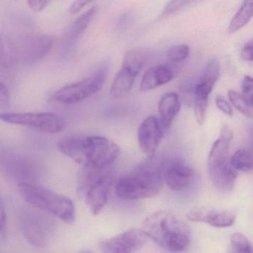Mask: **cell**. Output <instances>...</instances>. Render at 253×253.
I'll return each instance as SVG.
<instances>
[{
	"instance_id": "6da1fadb",
	"label": "cell",
	"mask_w": 253,
	"mask_h": 253,
	"mask_svg": "<svg viewBox=\"0 0 253 253\" xmlns=\"http://www.w3.org/2000/svg\"><path fill=\"white\" fill-rule=\"evenodd\" d=\"M57 146L65 156L90 168H108L118 159L121 152L117 143L99 135L69 136L60 140Z\"/></svg>"
},
{
	"instance_id": "7a4b0ae2",
	"label": "cell",
	"mask_w": 253,
	"mask_h": 253,
	"mask_svg": "<svg viewBox=\"0 0 253 253\" xmlns=\"http://www.w3.org/2000/svg\"><path fill=\"white\" fill-rule=\"evenodd\" d=\"M142 230L159 247L173 253L184 251L190 244L189 226L173 213L165 210L148 216L143 221Z\"/></svg>"
},
{
	"instance_id": "3957f363",
	"label": "cell",
	"mask_w": 253,
	"mask_h": 253,
	"mask_svg": "<svg viewBox=\"0 0 253 253\" xmlns=\"http://www.w3.org/2000/svg\"><path fill=\"white\" fill-rule=\"evenodd\" d=\"M163 183L162 164L158 160L151 159L120 177L115 183V190L123 199H143L158 195Z\"/></svg>"
},
{
	"instance_id": "277c9868",
	"label": "cell",
	"mask_w": 253,
	"mask_h": 253,
	"mask_svg": "<svg viewBox=\"0 0 253 253\" xmlns=\"http://www.w3.org/2000/svg\"><path fill=\"white\" fill-rule=\"evenodd\" d=\"M233 138L230 127L224 124L218 138L214 141L209 154L208 172L213 185L222 192L233 189L238 171L232 167L229 158V148Z\"/></svg>"
},
{
	"instance_id": "5b68a950",
	"label": "cell",
	"mask_w": 253,
	"mask_h": 253,
	"mask_svg": "<svg viewBox=\"0 0 253 253\" xmlns=\"http://www.w3.org/2000/svg\"><path fill=\"white\" fill-rule=\"evenodd\" d=\"M23 199L32 207L58 217L65 223L76 220V208L70 198L49 189L22 182L18 186Z\"/></svg>"
},
{
	"instance_id": "8992f818",
	"label": "cell",
	"mask_w": 253,
	"mask_h": 253,
	"mask_svg": "<svg viewBox=\"0 0 253 253\" xmlns=\"http://www.w3.org/2000/svg\"><path fill=\"white\" fill-rule=\"evenodd\" d=\"M112 182V173L107 168L85 167L80 179L79 192L92 214H98L104 208Z\"/></svg>"
},
{
	"instance_id": "52a82bcc",
	"label": "cell",
	"mask_w": 253,
	"mask_h": 253,
	"mask_svg": "<svg viewBox=\"0 0 253 253\" xmlns=\"http://www.w3.org/2000/svg\"><path fill=\"white\" fill-rule=\"evenodd\" d=\"M107 77V69H100L88 78L59 88L51 96L56 103L72 105L80 103L98 92L104 85Z\"/></svg>"
},
{
	"instance_id": "ba28073f",
	"label": "cell",
	"mask_w": 253,
	"mask_h": 253,
	"mask_svg": "<svg viewBox=\"0 0 253 253\" xmlns=\"http://www.w3.org/2000/svg\"><path fill=\"white\" fill-rule=\"evenodd\" d=\"M145 63L144 53L140 50L131 49L125 54L122 66L111 85L109 94L112 100L122 98L129 94Z\"/></svg>"
},
{
	"instance_id": "9c48e42d",
	"label": "cell",
	"mask_w": 253,
	"mask_h": 253,
	"mask_svg": "<svg viewBox=\"0 0 253 253\" xmlns=\"http://www.w3.org/2000/svg\"><path fill=\"white\" fill-rule=\"evenodd\" d=\"M0 121L6 124L28 127L46 134L61 132L66 126L64 121L59 115L51 112H0Z\"/></svg>"
},
{
	"instance_id": "30bf717a",
	"label": "cell",
	"mask_w": 253,
	"mask_h": 253,
	"mask_svg": "<svg viewBox=\"0 0 253 253\" xmlns=\"http://www.w3.org/2000/svg\"><path fill=\"white\" fill-rule=\"evenodd\" d=\"M54 41L48 35H35L26 37L18 46L19 57L28 64L43 59L52 48Z\"/></svg>"
},
{
	"instance_id": "8fae6325",
	"label": "cell",
	"mask_w": 253,
	"mask_h": 253,
	"mask_svg": "<svg viewBox=\"0 0 253 253\" xmlns=\"http://www.w3.org/2000/svg\"><path fill=\"white\" fill-rule=\"evenodd\" d=\"M164 137V128L159 119L155 116L146 118L138 128L137 140L143 153L153 155Z\"/></svg>"
},
{
	"instance_id": "7c38bea8",
	"label": "cell",
	"mask_w": 253,
	"mask_h": 253,
	"mask_svg": "<svg viewBox=\"0 0 253 253\" xmlns=\"http://www.w3.org/2000/svg\"><path fill=\"white\" fill-rule=\"evenodd\" d=\"M195 171L189 166L180 161L169 164L164 171V178L167 186L174 192H181L190 184Z\"/></svg>"
},
{
	"instance_id": "4fadbf2b",
	"label": "cell",
	"mask_w": 253,
	"mask_h": 253,
	"mask_svg": "<svg viewBox=\"0 0 253 253\" xmlns=\"http://www.w3.org/2000/svg\"><path fill=\"white\" fill-rule=\"evenodd\" d=\"M175 75V69L169 64L155 65L143 75L140 82V91L146 92L165 85L172 81Z\"/></svg>"
},
{
	"instance_id": "5bb4252c",
	"label": "cell",
	"mask_w": 253,
	"mask_h": 253,
	"mask_svg": "<svg viewBox=\"0 0 253 253\" xmlns=\"http://www.w3.org/2000/svg\"><path fill=\"white\" fill-rule=\"evenodd\" d=\"M23 231L26 240L32 245L43 247L48 241V227L38 216L28 214L23 217Z\"/></svg>"
},
{
	"instance_id": "9a60e30c",
	"label": "cell",
	"mask_w": 253,
	"mask_h": 253,
	"mask_svg": "<svg viewBox=\"0 0 253 253\" xmlns=\"http://www.w3.org/2000/svg\"><path fill=\"white\" fill-rule=\"evenodd\" d=\"M187 217L191 221L204 222L214 227L225 228L233 224L236 214L229 210L204 211L199 210L191 211Z\"/></svg>"
},
{
	"instance_id": "2e32d148",
	"label": "cell",
	"mask_w": 253,
	"mask_h": 253,
	"mask_svg": "<svg viewBox=\"0 0 253 253\" xmlns=\"http://www.w3.org/2000/svg\"><path fill=\"white\" fill-rule=\"evenodd\" d=\"M180 109V97L177 93L168 92L163 95L158 104V112L159 121L164 130L169 128Z\"/></svg>"
},
{
	"instance_id": "e0dca14e",
	"label": "cell",
	"mask_w": 253,
	"mask_h": 253,
	"mask_svg": "<svg viewBox=\"0 0 253 253\" xmlns=\"http://www.w3.org/2000/svg\"><path fill=\"white\" fill-rule=\"evenodd\" d=\"M112 239L131 253L141 250L147 242L148 238L142 229H131L116 235Z\"/></svg>"
},
{
	"instance_id": "ac0fdd59",
	"label": "cell",
	"mask_w": 253,
	"mask_h": 253,
	"mask_svg": "<svg viewBox=\"0 0 253 253\" xmlns=\"http://www.w3.org/2000/svg\"><path fill=\"white\" fill-rule=\"evenodd\" d=\"M213 88L204 83L199 81L195 88L194 97V110L197 122L202 126L205 122L208 108L209 97Z\"/></svg>"
},
{
	"instance_id": "d6986e66",
	"label": "cell",
	"mask_w": 253,
	"mask_h": 253,
	"mask_svg": "<svg viewBox=\"0 0 253 253\" xmlns=\"http://www.w3.org/2000/svg\"><path fill=\"white\" fill-rule=\"evenodd\" d=\"M19 60L17 44L14 40L5 35H0V66L9 69L14 66Z\"/></svg>"
},
{
	"instance_id": "ffe728a7",
	"label": "cell",
	"mask_w": 253,
	"mask_h": 253,
	"mask_svg": "<svg viewBox=\"0 0 253 253\" xmlns=\"http://www.w3.org/2000/svg\"><path fill=\"white\" fill-rule=\"evenodd\" d=\"M253 2L252 0H247L243 2L236 14L232 17L229 27L228 32L229 34H234L238 32L240 29L248 24L249 22L253 17Z\"/></svg>"
},
{
	"instance_id": "44dd1931",
	"label": "cell",
	"mask_w": 253,
	"mask_h": 253,
	"mask_svg": "<svg viewBox=\"0 0 253 253\" xmlns=\"http://www.w3.org/2000/svg\"><path fill=\"white\" fill-rule=\"evenodd\" d=\"M232 167L238 171L249 172L253 169V155L247 149L237 150L230 158Z\"/></svg>"
},
{
	"instance_id": "7402d4cb",
	"label": "cell",
	"mask_w": 253,
	"mask_h": 253,
	"mask_svg": "<svg viewBox=\"0 0 253 253\" xmlns=\"http://www.w3.org/2000/svg\"><path fill=\"white\" fill-rule=\"evenodd\" d=\"M220 73V65L218 60L216 58L210 59L204 67L200 81L214 88V85L218 81Z\"/></svg>"
},
{
	"instance_id": "603a6c76",
	"label": "cell",
	"mask_w": 253,
	"mask_h": 253,
	"mask_svg": "<svg viewBox=\"0 0 253 253\" xmlns=\"http://www.w3.org/2000/svg\"><path fill=\"white\" fill-rule=\"evenodd\" d=\"M228 97L232 106L244 116L248 118H253V105L250 104L242 94L229 90L227 92Z\"/></svg>"
},
{
	"instance_id": "cb8c5ba5",
	"label": "cell",
	"mask_w": 253,
	"mask_h": 253,
	"mask_svg": "<svg viewBox=\"0 0 253 253\" xmlns=\"http://www.w3.org/2000/svg\"><path fill=\"white\" fill-rule=\"evenodd\" d=\"M96 11H97V8L94 6L91 7L75 20L72 29V35H73L74 38H79L86 30L94 14H96Z\"/></svg>"
},
{
	"instance_id": "d4e9b609",
	"label": "cell",
	"mask_w": 253,
	"mask_h": 253,
	"mask_svg": "<svg viewBox=\"0 0 253 253\" xmlns=\"http://www.w3.org/2000/svg\"><path fill=\"white\" fill-rule=\"evenodd\" d=\"M229 253H252L249 240L241 233H235L231 237Z\"/></svg>"
},
{
	"instance_id": "484cf974",
	"label": "cell",
	"mask_w": 253,
	"mask_h": 253,
	"mask_svg": "<svg viewBox=\"0 0 253 253\" xmlns=\"http://www.w3.org/2000/svg\"><path fill=\"white\" fill-rule=\"evenodd\" d=\"M190 48L185 44L173 45L167 52V59L170 63H178L189 57Z\"/></svg>"
},
{
	"instance_id": "4316f807",
	"label": "cell",
	"mask_w": 253,
	"mask_h": 253,
	"mask_svg": "<svg viewBox=\"0 0 253 253\" xmlns=\"http://www.w3.org/2000/svg\"><path fill=\"white\" fill-rule=\"evenodd\" d=\"M190 2L189 1H170L167 2V5L160 14L159 19H164L172 15L186 5H189Z\"/></svg>"
},
{
	"instance_id": "83f0119b",
	"label": "cell",
	"mask_w": 253,
	"mask_h": 253,
	"mask_svg": "<svg viewBox=\"0 0 253 253\" xmlns=\"http://www.w3.org/2000/svg\"><path fill=\"white\" fill-rule=\"evenodd\" d=\"M100 247L103 253H129L125 249L116 244L112 238L102 241Z\"/></svg>"
},
{
	"instance_id": "f1b7e54d",
	"label": "cell",
	"mask_w": 253,
	"mask_h": 253,
	"mask_svg": "<svg viewBox=\"0 0 253 253\" xmlns=\"http://www.w3.org/2000/svg\"><path fill=\"white\" fill-rule=\"evenodd\" d=\"M242 94L247 101L253 105V78L251 76L246 75L241 83Z\"/></svg>"
},
{
	"instance_id": "f546056e",
	"label": "cell",
	"mask_w": 253,
	"mask_h": 253,
	"mask_svg": "<svg viewBox=\"0 0 253 253\" xmlns=\"http://www.w3.org/2000/svg\"><path fill=\"white\" fill-rule=\"evenodd\" d=\"M216 106L221 111L223 114L229 117H232L234 115L233 109L232 106L229 104V102L224 98L222 95H217L215 97Z\"/></svg>"
},
{
	"instance_id": "4dcf8cb0",
	"label": "cell",
	"mask_w": 253,
	"mask_h": 253,
	"mask_svg": "<svg viewBox=\"0 0 253 253\" xmlns=\"http://www.w3.org/2000/svg\"><path fill=\"white\" fill-rule=\"evenodd\" d=\"M11 105L9 90L4 83L0 82V108L7 109Z\"/></svg>"
},
{
	"instance_id": "1f68e13d",
	"label": "cell",
	"mask_w": 253,
	"mask_h": 253,
	"mask_svg": "<svg viewBox=\"0 0 253 253\" xmlns=\"http://www.w3.org/2000/svg\"><path fill=\"white\" fill-rule=\"evenodd\" d=\"M27 3L32 11L35 12H41L48 6L50 2L47 0H29Z\"/></svg>"
},
{
	"instance_id": "d6a6232c",
	"label": "cell",
	"mask_w": 253,
	"mask_h": 253,
	"mask_svg": "<svg viewBox=\"0 0 253 253\" xmlns=\"http://www.w3.org/2000/svg\"><path fill=\"white\" fill-rule=\"evenodd\" d=\"M253 42L250 41L247 42L241 49V57L244 61H253Z\"/></svg>"
},
{
	"instance_id": "836d02e7",
	"label": "cell",
	"mask_w": 253,
	"mask_h": 253,
	"mask_svg": "<svg viewBox=\"0 0 253 253\" xmlns=\"http://www.w3.org/2000/svg\"><path fill=\"white\" fill-rule=\"evenodd\" d=\"M91 1L88 0H80V1H75L71 5L69 8V12L72 14H76L79 13L83 8H85L87 5L91 3Z\"/></svg>"
},
{
	"instance_id": "e575fe53",
	"label": "cell",
	"mask_w": 253,
	"mask_h": 253,
	"mask_svg": "<svg viewBox=\"0 0 253 253\" xmlns=\"http://www.w3.org/2000/svg\"><path fill=\"white\" fill-rule=\"evenodd\" d=\"M6 223V212L3 201L0 196V232L3 230Z\"/></svg>"
},
{
	"instance_id": "d590c367",
	"label": "cell",
	"mask_w": 253,
	"mask_h": 253,
	"mask_svg": "<svg viewBox=\"0 0 253 253\" xmlns=\"http://www.w3.org/2000/svg\"><path fill=\"white\" fill-rule=\"evenodd\" d=\"M90 253V252H83V253Z\"/></svg>"
}]
</instances>
